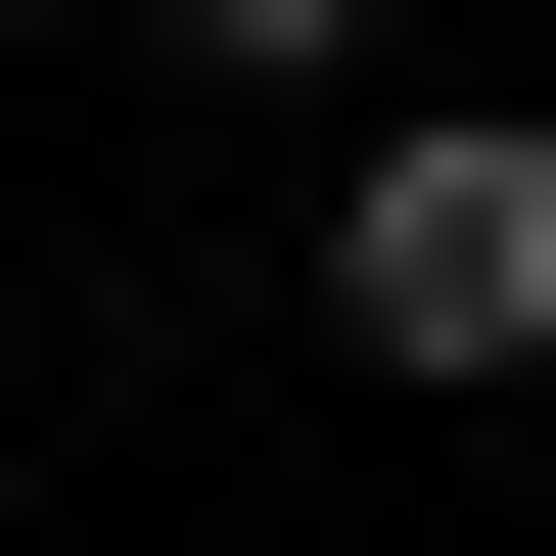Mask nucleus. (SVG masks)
I'll list each match as a JSON object with an SVG mask.
<instances>
[{
    "instance_id": "nucleus-1",
    "label": "nucleus",
    "mask_w": 556,
    "mask_h": 556,
    "mask_svg": "<svg viewBox=\"0 0 556 556\" xmlns=\"http://www.w3.org/2000/svg\"><path fill=\"white\" fill-rule=\"evenodd\" d=\"M325 325L371 371H556V139H325Z\"/></svg>"
},
{
    "instance_id": "nucleus-2",
    "label": "nucleus",
    "mask_w": 556,
    "mask_h": 556,
    "mask_svg": "<svg viewBox=\"0 0 556 556\" xmlns=\"http://www.w3.org/2000/svg\"><path fill=\"white\" fill-rule=\"evenodd\" d=\"M139 47H186V93H371V0H139Z\"/></svg>"
}]
</instances>
